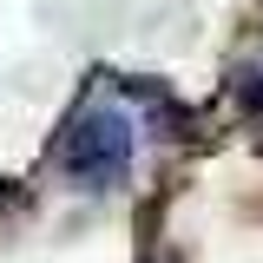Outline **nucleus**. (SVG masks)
<instances>
[{
  "label": "nucleus",
  "mask_w": 263,
  "mask_h": 263,
  "mask_svg": "<svg viewBox=\"0 0 263 263\" xmlns=\"http://www.w3.org/2000/svg\"><path fill=\"white\" fill-rule=\"evenodd\" d=\"M230 99H237L250 119H263V60H257V66H237V72H230Z\"/></svg>",
  "instance_id": "2"
},
{
  "label": "nucleus",
  "mask_w": 263,
  "mask_h": 263,
  "mask_svg": "<svg viewBox=\"0 0 263 263\" xmlns=\"http://www.w3.org/2000/svg\"><path fill=\"white\" fill-rule=\"evenodd\" d=\"M145 263H152V257H145Z\"/></svg>",
  "instance_id": "4"
},
{
  "label": "nucleus",
  "mask_w": 263,
  "mask_h": 263,
  "mask_svg": "<svg viewBox=\"0 0 263 263\" xmlns=\"http://www.w3.org/2000/svg\"><path fill=\"white\" fill-rule=\"evenodd\" d=\"M20 204H27V191H20L13 178H0V217H7V211H20Z\"/></svg>",
  "instance_id": "3"
},
{
  "label": "nucleus",
  "mask_w": 263,
  "mask_h": 263,
  "mask_svg": "<svg viewBox=\"0 0 263 263\" xmlns=\"http://www.w3.org/2000/svg\"><path fill=\"white\" fill-rule=\"evenodd\" d=\"M132 158H138V125H132L125 105L112 99H79L66 112L60 138H53V171H60L72 191L105 197L132 178Z\"/></svg>",
  "instance_id": "1"
}]
</instances>
